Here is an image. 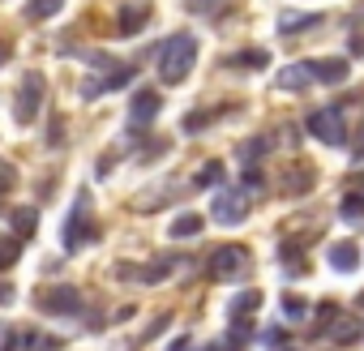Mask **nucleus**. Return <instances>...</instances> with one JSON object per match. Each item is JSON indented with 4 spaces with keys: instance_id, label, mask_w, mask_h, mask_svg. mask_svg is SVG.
I'll list each match as a JSON object with an SVG mask.
<instances>
[{
    "instance_id": "f257e3e1",
    "label": "nucleus",
    "mask_w": 364,
    "mask_h": 351,
    "mask_svg": "<svg viewBox=\"0 0 364 351\" xmlns=\"http://www.w3.org/2000/svg\"><path fill=\"white\" fill-rule=\"evenodd\" d=\"M193 65H198V39L189 31H180V35H171L163 43V52H159V77L167 86H180L193 73Z\"/></svg>"
},
{
    "instance_id": "f03ea898",
    "label": "nucleus",
    "mask_w": 364,
    "mask_h": 351,
    "mask_svg": "<svg viewBox=\"0 0 364 351\" xmlns=\"http://www.w3.org/2000/svg\"><path fill=\"white\" fill-rule=\"evenodd\" d=\"M43 94H48L43 73H22L18 94H14V120H18V124H35V116H39V107H43Z\"/></svg>"
},
{
    "instance_id": "7ed1b4c3",
    "label": "nucleus",
    "mask_w": 364,
    "mask_h": 351,
    "mask_svg": "<svg viewBox=\"0 0 364 351\" xmlns=\"http://www.w3.org/2000/svg\"><path fill=\"white\" fill-rule=\"evenodd\" d=\"M304 129H309L317 141H326V146H343V141H347V129H343V112H338L334 103H330V107H317V112H309Z\"/></svg>"
},
{
    "instance_id": "20e7f679",
    "label": "nucleus",
    "mask_w": 364,
    "mask_h": 351,
    "mask_svg": "<svg viewBox=\"0 0 364 351\" xmlns=\"http://www.w3.org/2000/svg\"><path fill=\"white\" fill-rule=\"evenodd\" d=\"M95 236H99V227H90V198L77 193L73 215H69V223H65V249L73 253V249H82L86 240H95Z\"/></svg>"
},
{
    "instance_id": "39448f33",
    "label": "nucleus",
    "mask_w": 364,
    "mask_h": 351,
    "mask_svg": "<svg viewBox=\"0 0 364 351\" xmlns=\"http://www.w3.org/2000/svg\"><path fill=\"white\" fill-rule=\"evenodd\" d=\"M249 270V253L240 249V244H223L215 257H210V279H219V283H232V279H240Z\"/></svg>"
},
{
    "instance_id": "423d86ee",
    "label": "nucleus",
    "mask_w": 364,
    "mask_h": 351,
    "mask_svg": "<svg viewBox=\"0 0 364 351\" xmlns=\"http://www.w3.org/2000/svg\"><path fill=\"white\" fill-rule=\"evenodd\" d=\"M176 266H180L176 257H159V261H150V266L120 261V266H116V279H124V283H163V279H167Z\"/></svg>"
},
{
    "instance_id": "0eeeda50",
    "label": "nucleus",
    "mask_w": 364,
    "mask_h": 351,
    "mask_svg": "<svg viewBox=\"0 0 364 351\" xmlns=\"http://www.w3.org/2000/svg\"><path fill=\"white\" fill-rule=\"evenodd\" d=\"M245 215H249V198H245L240 189H223V193L215 198V223L236 227V223H245Z\"/></svg>"
},
{
    "instance_id": "6e6552de",
    "label": "nucleus",
    "mask_w": 364,
    "mask_h": 351,
    "mask_svg": "<svg viewBox=\"0 0 364 351\" xmlns=\"http://www.w3.org/2000/svg\"><path fill=\"white\" fill-rule=\"evenodd\" d=\"M43 308L56 317H73V313H82V291L73 283H56L52 291H43Z\"/></svg>"
},
{
    "instance_id": "1a4fd4ad",
    "label": "nucleus",
    "mask_w": 364,
    "mask_h": 351,
    "mask_svg": "<svg viewBox=\"0 0 364 351\" xmlns=\"http://www.w3.org/2000/svg\"><path fill=\"white\" fill-rule=\"evenodd\" d=\"M133 82V69L129 65H107V77H95V82H82V99H99V94H107V90H120V86H129Z\"/></svg>"
},
{
    "instance_id": "9d476101",
    "label": "nucleus",
    "mask_w": 364,
    "mask_h": 351,
    "mask_svg": "<svg viewBox=\"0 0 364 351\" xmlns=\"http://www.w3.org/2000/svg\"><path fill=\"white\" fill-rule=\"evenodd\" d=\"M159 107H163L159 90H137L133 103H129V124H133V129H146V124L159 116Z\"/></svg>"
},
{
    "instance_id": "9b49d317",
    "label": "nucleus",
    "mask_w": 364,
    "mask_h": 351,
    "mask_svg": "<svg viewBox=\"0 0 364 351\" xmlns=\"http://www.w3.org/2000/svg\"><path fill=\"white\" fill-rule=\"evenodd\" d=\"M309 73H313L317 82H326V86H338V82L351 73V65H347L343 56H326V60H309Z\"/></svg>"
},
{
    "instance_id": "f8f14e48",
    "label": "nucleus",
    "mask_w": 364,
    "mask_h": 351,
    "mask_svg": "<svg viewBox=\"0 0 364 351\" xmlns=\"http://www.w3.org/2000/svg\"><path fill=\"white\" fill-rule=\"evenodd\" d=\"M146 22H150V5H120V18H116L120 35H137Z\"/></svg>"
},
{
    "instance_id": "ddd939ff",
    "label": "nucleus",
    "mask_w": 364,
    "mask_h": 351,
    "mask_svg": "<svg viewBox=\"0 0 364 351\" xmlns=\"http://www.w3.org/2000/svg\"><path fill=\"white\" fill-rule=\"evenodd\" d=\"M313 82V73H309V60H300V65H287L283 73H274V86L279 90H304Z\"/></svg>"
},
{
    "instance_id": "4468645a",
    "label": "nucleus",
    "mask_w": 364,
    "mask_h": 351,
    "mask_svg": "<svg viewBox=\"0 0 364 351\" xmlns=\"http://www.w3.org/2000/svg\"><path fill=\"white\" fill-rule=\"evenodd\" d=\"M9 223H14V240H31L35 227H39V215H35L31 206H18V210L9 215Z\"/></svg>"
},
{
    "instance_id": "2eb2a0df",
    "label": "nucleus",
    "mask_w": 364,
    "mask_h": 351,
    "mask_svg": "<svg viewBox=\"0 0 364 351\" xmlns=\"http://www.w3.org/2000/svg\"><path fill=\"white\" fill-rule=\"evenodd\" d=\"M18 338L26 342V351H60V347H65L56 334H43V330H22Z\"/></svg>"
},
{
    "instance_id": "dca6fc26",
    "label": "nucleus",
    "mask_w": 364,
    "mask_h": 351,
    "mask_svg": "<svg viewBox=\"0 0 364 351\" xmlns=\"http://www.w3.org/2000/svg\"><path fill=\"white\" fill-rule=\"evenodd\" d=\"M330 266H334V270H355V266H360L355 244H347V240H343V244H334V249H330Z\"/></svg>"
},
{
    "instance_id": "f3484780",
    "label": "nucleus",
    "mask_w": 364,
    "mask_h": 351,
    "mask_svg": "<svg viewBox=\"0 0 364 351\" xmlns=\"http://www.w3.org/2000/svg\"><path fill=\"white\" fill-rule=\"evenodd\" d=\"M202 232V215H180L171 219V240H185V236H198Z\"/></svg>"
},
{
    "instance_id": "a211bd4d",
    "label": "nucleus",
    "mask_w": 364,
    "mask_h": 351,
    "mask_svg": "<svg viewBox=\"0 0 364 351\" xmlns=\"http://www.w3.org/2000/svg\"><path fill=\"white\" fill-rule=\"evenodd\" d=\"M317 22H321L317 14H283V18H279V31L291 35V31H309V26H317Z\"/></svg>"
},
{
    "instance_id": "6ab92c4d",
    "label": "nucleus",
    "mask_w": 364,
    "mask_h": 351,
    "mask_svg": "<svg viewBox=\"0 0 364 351\" xmlns=\"http://www.w3.org/2000/svg\"><path fill=\"white\" fill-rule=\"evenodd\" d=\"M338 215H343L347 223H360V219H364V193H347V198L338 202Z\"/></svg>"
},
{
    "instance_id": "aec40b11",
    "label": "nucleus",
    "mask_w": 364,
    "mask_h": 351,
    "mask_svg": "<svg viewBox=\"0 0 364 351\" xmlns=\"http://www.w3.org/2000/svg\"><path fill=\"white\" fill-rule=\"evenodd\" d=\"M60 5H65V0H31V5H26V18H31V22H43V18H52V14H60Z\"/></svg>"
},
{
    "instance_id": "412c9836",
    "label": "nucleus",
    "mask_w": 364,
    "mask_h": 351,
    "mask_svg": "<svg viewBox=\"0 0 364 351\" xmlns=\"http://www.w3.org/2000/svg\"><path fill=\"white\" fill-rule=\"evenodd\" d=\"M330 338H334V342H355V338H360V321H355V317H343V321H334Z\"/></svg>"
},
{
    "instance_id": "4be33fe9",
    "label": "nucleus",
    "mask_w": 364,
    "mask_h": 351,
    "mask_svg": "<svg viewBox=\"0 0 364 351\" xmlns=\"http://www.w3.org/2000/svg\"><path fill=\"white\" fill-rule=\"evenodd\" d=\"M219 180H223V163H219V158H210V163L198 171V189H215Z\"/></svg>"
},
{
    "instance_id": "5701e85b",
    "label": "nucleus",
    "mask_w": 364,
    "mask_h": 351,
    "mask_svg": "<svg viewBox=\"0 0 364 351\" xmlns=\"http://www.w3.org/2000/svg\"><path fill=\"white\" fill-rule=\"evenodd\" d=\"M253 308H262V291H240V296L232 300V313H236V317H249Z\"/></svg>"
},
{
    "instance_id": "b1692460",
    "label": "nucleus",
    "mask_w": 364,
    "mask_h": 351,
    "mask_svg": "<svg viewBox=\"0 0 364 351\" xmlns=\"http://www.w3.org/2000/svg\"><path fill=\"white\" fill-rule=\"evenodd\" d=\"M18 257H22V240L5 236V240H0V270H9V266H14Z\"/></svg>"
},
{
    "instance_id": "393cba45",
    "label": "nucleus",
    "mask_w": 364,
    "mask_h": 351,
    "mask_svg": "<svg viewBox=\"0 0 364 351\" xmlns=\"http://www.w3.org/2000/svg\"><path fill=\"white\" fill-rule=\"evenodd\" d=\"M283 313H287L291 321H304V317H309V300H304V296H283Z\"/></svg>"
},
{
    "instance_id": "a878e982",
    "label": "nucleus",
    "mask_w": 364,
    "mask_h": 351,
    "mask_svg": "<svg viewBox=\"0 0 364 351\" xmlns=\"http://www.w3.org/2000/svg\"><path fill=\"white\" fill-rule=\"evenodd\" d=\"M287 176H291V180L283 185L287 193H300V189H309V185H313V171H304V167H296V171H287Z\"/></svg>"
},
{
    "instance_id": "bb28decb",
    "label": "nucleus",
    "mask_w": 364,
    "mask_h": 351,
    "mask_svg": "<svg viewBox=\"0 0 364 351\" xmlns=\"http://www.w3.org/2000/svg\"><path fill=\"white\" fill-rule=\"evenodd\" d=\"M167 321H171V317H167V313H159V317L146 325V334H141V338H133V347H141V342H150L154 334H163V330H167Z\"/></svg>"
},
{
    "instance_id": "cd10ccee",
    "label": "nucleus",
    "mask_w": 364,
    "mask_h": 351,
    "mask_svg": "<svg viewBox=\"0 0 364 351\" xmlns=\"http://www.w3.org/2000/svg\"><path fill=\"white\" fill-rule=\"evenodd\" d=\"M14 185H18V171H14V163H5V158H0V198H5Z\"/></svg>"
},
{
    "instance_id": "c85d7f7f",
    "label": "nucleus",
    "mask_w": 364,
    "mask_h": 351,
    "mask_svg": "<svg viewBox=\"0 0 364 351\" xmlns=\"http://www.w3.org/2000/svg\"><path fill=\"white\" fill-rule=\"evenodd\" d=\"M266 60H270V56H266V52H240V56H236V60H232V65H253V69H262V65H266Z\"/></svg>"
},
{
    "instance_id": "c756f323",
    "label": "nucleus",
    "mask_w": 364,
    "mask_h": 351,
    "mask_svg": "<svg viewBox=\"0 0 364 351\" xmlns=\"http://www.w3.org/2000/svg\"><path fill=\"white\" fill-rule=\"evenodd\" d=\"M210 124V112H193V116H185V133H198V129H206Z\"/></svg>"
},
{
    "instance_id": "7c9ffc66",
    "label": "nucleus",
    "mask_w": 364,
    "mask_h": 351,
    "mask_svg": "<svg viewBox=\"0 0 364 351\" xmlns=\"http://www.w3.org/2000/svg\"><path fill=\"white\" fill-rule=\"evenodd\" d=\"M262 342H266V347H283V342H287V330L270 325V330H262Z\"/></svg>"
},
{
    "instance_id": "2f4dec72",
    "label": "nucleus",
    "mask_w": 364,
    "mask_h": 351,
    "mask_svg": "<svg viewBox=\"0 0 364 351\" xmlns=\"http://www.w3.org/2000/svg\"><path fill=\"white\" fill-rule=\"evenodd\" d=\"M240 154H245V163H253V158H262V154H266V141H262V137H253Z\"/></svg>"
},
{
    "instance_id": "473e14b6",
    "label": "nucleus",
    "mask_w": 364,
    "mask_h": 351,
    "mask_svg": "<svg viewBox=\"0 0 364 351\" xmlns=\"http://www.w3.org/2000/svg\"><path fill=\"white\" fill-rule=\"evenodd\" d=\"M185 5H189L193 14H210L215 5H223V0H185Z\"/></svg>"
},
{
    "instance_id": "72a5a7b5",
    "label": "nucleus",
    "mask_w": 364,
    "mask_h": 351,
    "mask_svg": "<svg viewBox=\"0 0 364 351\" xmlns=\"http://www.w3.org/2000/svg\"><path fill=\"white\" fill-rule=\"evenodd\" d=\"M330 317H334V304H330V300H326V304H321V308H317V330H326V321H330Z\"/></svg>"
},
{
    "instance_id": "f704fd0d",
    "label": "nucleus",
    "mask_w": 364,
    "mask_h": 351,
    "mask_svg": "<svg viewBox=\"0 0 364 351\" xmlns=\"http://www.w3.org/2000/svg\"><path fill=\"white\" fill-rule=\"evenodd\" d=\"M245 185H249V189H262V171H257V167L245 171Z\"/></svg>"
},
{
    "instance_id": "c9c22d12",
    "label": "nucleus",
    "mask_w": 364,
    "mask_h": 351,
    "mask_svg": "<svg viewBox=\"0 0 364 351\" xmlns=\"http://www.w3.org/2000/svg\"><path fill=\"white\" fill-rule=\"evenodd\" d=\"M9 56H14V48H9V43H5V39H0V65H5V60H9Z\"/></svg>"
},
{
    "instance_id": "e433bc0d",
    "label": "nucleus",
    "mask_w": 364,
    "mask_h": 351,
    "mask_svg": "<svg viewBox=\"0 0 364 351\" xmlns=\"http://www.w3.org/2000/svg\"><path fill=\"white\" fill-rule=\"evenodd\" d=\"M0 300H14V291H9V287H5V283H0Z\"/></svg>"
},
{
    "instance_id": "4c0bfd02",
    "label": "nucleus",
    "mask_w": 364,
    "mask_h": 351,
    "mask_svg": "<svg viewBox=\"0 0 364 351\" xmlns=\"http://www.w3.org/2000/svg\"><path fill=\"white\" fill-rule=\"evenodd\" d=\"M355 154H364V129H360V141H355Z\"/></svg>"
},
{
    "instance_id": "58836bf2",
    "label": "nucleus",
    "mask_w": 364,
    "mask_h": 351,
    "mask_svg": "<svg viewBox=\"0 0 364 351\" xmlns=\"http://www.w3.org/2000/svg\"><path fill=\"white\" fill-rule=\"evenodd\" d=\"M360 304H364V291H360Z\"/></svg>"
}]
</instances>
